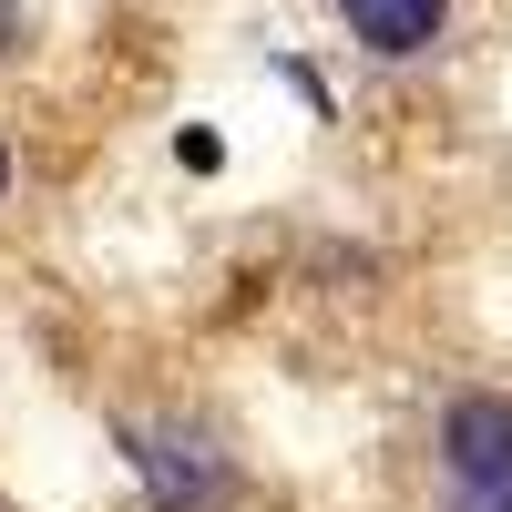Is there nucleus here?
<instances>
[{
	"mask_svg": "<svg viewBox=\"0 0 512 512\" xmlns=\"http://www.w3.org/2000/svg\"><path fill=\"white\" fill-rule=\"evenodd\" d=\"M441 472L451 492H512V390H461L441 410Z\"/></svg>",
	"mask_w": 512,
	"mask_h": 512,
	"instance_id": "2",
	"label": "nucleus"
},
{
	"mask_svg": "<svg viewBox=\"0 0 512 512\" xmlns=\"http://www.w3.org/2000/svg\"><path fill=\"white\" fill-rule=\"evenodd\" d=\"M0 205H11V134H0Z\"/></svg>",
	"mask_w": 512,
	"mask_h": 512,
	"instance_id": "7",
	"label": "nucleus"
},
{
	"mask_svg": "<svg viewBox=\"0 0 512 512\" xmlns=\"http://www.w3.org/2000/svg\"><path fill=\"white\" fill-rule=\"evenodd\" d=\"M113 451L134 461L154 512H236V451H216L185 420H113Z\"/></svg>",
	"mask_w": 512,
	"mask_h": 512,
	"instance_id": "1",
	"label": "nucleus"
},
{
	"mask_svg": "<svg viewBox=\"0 0 512 512\" xmlns=\"http://www.w3.org/2000/svg\"><path fill=\"white\" fill-rule=\"evenodd\" d=\"M175 164H185V175H216V164H226V144L205 134V123H185V134H175Z\"/></svg>",
	"mask_w": 512,
	"mask_h": 512,
	"instance_id": "4",
	"label": "nucleus"
},
{
	"mask_svg": "<svg viewBox=\"0 0 512 512\" xmlns=\"http://www.w3.org/2000/svg\"><path fill=\"white\" fill-rule=\"evenodd\" d=\"M451 512H512V492H451Z\"/></svg>",
	"mask_w": 512,
	"mask_h": 512,
	"instance_id": "5",
	"label": "nucleus"
},
{
	"mask_svg": "<svg viewBox=\"0 0 512 512\" xmlns=\"http://www.w3.org/2000/svg\"><path fill=\"white\" fill-rule=\"evenodd\" d=\"M0 52H21V0H0Z\"/></svg>",
	"mask_w": 512,
	"mask_h": 512,
	"instance_id": "6",
	"label": "nucleus"
},
{
	"mask_svg": "<svg viewBox=\"0 0 512 512\" xmlns=\"http://www.w3.org/2000/svg\"><path fill=\"white\" fill-rule=\"evenodd\" d=\"M338 21H349L359 52H379V62H420V52L441 41L451 0H338Z\"/></svg>",
	"mask_w": 512,
	"mask_h": 512,
	"instance_id": "3",
	"label": "nucleus"
}]
</instances>
